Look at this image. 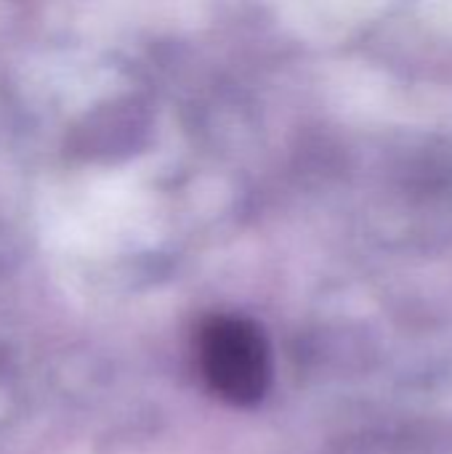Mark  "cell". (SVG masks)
I'll use <instances>...</instances> for the list:
<instances>
[{
  "label": "cell",
  "mask_w": 452,
  "mask_h": 454,
  "mask_svg": "<svg viewBox=\"0 0 452 454\" xmlns=\"http://www.w3.org/2000/svg\"><path fill=\"white\" fill-rule=\"evenodd\" d=\"M197 356L205 383L229 404H256L272 383V356L261 327L245 317L221 314L202 325Z\"/></svg>",
  "instance_id": "cell-1"
}]
</instances>
